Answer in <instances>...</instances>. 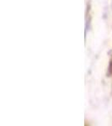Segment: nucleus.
Masks as SVG:
<instances>
[{
	"instance_id": "1",
	"label": "nucleus",
	"mask_w": 112,
	"mask_h": 126,
	"mask_svg": "<svg viewBox=\"0 0 112 126\" xmlns=\"http://www.w3.org/2000/svg\"><path fill=\"white\" fill-rule=\"evenodd\" d=\"M112 74V59L111 60V63H110V66H109V75Z\"/></svg>"
}]
</instances>
